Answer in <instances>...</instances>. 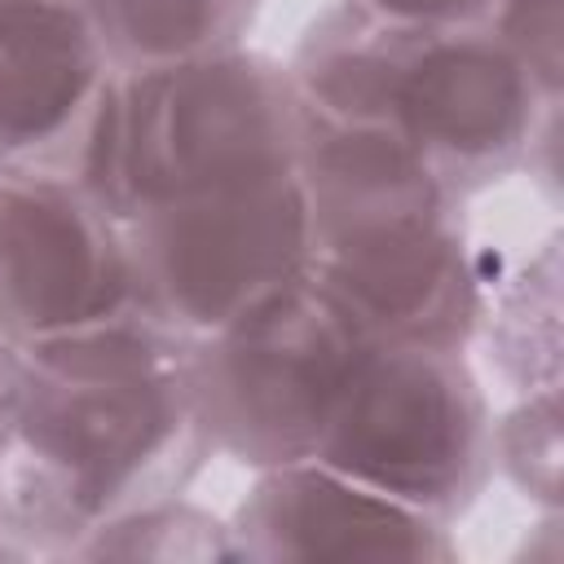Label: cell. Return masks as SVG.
Instances as JSON below:
<instances>
[{
    "label": "cell",
    "mask_w": 564,
    "mask_h": 564,
    "mask_svg": "<svg viewBox=\"0 0 564 564\" xmlns=\"http://www.w3.org/2000/svg\"><path fill=\"white\" fill-rule=\"evenodd\" d=\"M308 278L379 344L467 348L485 273L458 198L383 119L300 101Z\"/></svg>",
    "instance_id": "obj_2"
},
{
    "label": "cell",
    "mask_w": 564,
    "mask_h": 564,
    "mask_svg": "<svg viewBox=\"0 0 564 564\" xmlns=\"http://www.w3.org/2000/svg\"><path fill=\"white\" fill-rule=\"evenodd\" d=\"M13 379H18V348H9L0 339V419H4V405H9V392H13Z\"/></svg>",
    "instance_id": "obj_16"
},
{
    "label": "cell",
    "mask_w": 564,
    "mask_h": 564,
    "mask_svg": "<svg viewBox=\"0 0 564 564\" xmlns=\"http://www.w3.org/2000/svg\"><path fill=\"white\" fill-rule=\"evenodd\" d=\"M388 22H405V26H463V22H480L485 0H352Z\"/></svg>",
    "instance_id": "obj_15"
},
{
    "label": "cell",
    "mask_w": 564,
    "mask_h": 564,
    "mask_svg": "<svg viewBox=\"0 0 564 564\" xmlns=\"http://www.w3.org/2000/svg\"><path fill=\"white\" fill-rule=\"evenodd\" d=\"M141 308L194 344L308 273V207L300 172L128 216Z\"/></svg>",
    "instance_id": "obj_7"
},
{
    "label": "cell",
    "mask_w": 564,
    "mask_h": 564,
    "mask_svg": "<svg viewBox=\"0 0 564 564\" xmlns=\"http://www.w3.org/2000/svg\"><path fill=\"white\" fill-rule=\"evenodd\" d=\"M0 555H22V551H18L13 542H4V538H0Z\"/></svg>",
    "instance_id": "obj_17"
},
{
    "label": "cell",
    "mask_w": 564,
    "mask_h": 564,
    "mask_svg": "<svg viewBox=\"0 0 564 564\" xmlns=\"http://www.w3.org/2000/svg\"><path fill=\"white\" fill-rule=\"evenodd\" d=\"M313 458L449 529L494 476V414L458 348L375 344Z\"/></svg>",
    "instance_id": "obj_6"
},
{
    "label": "cell",
    "mask_w": 564,
    "mask_h": 564,
    "mask_svg": "<svg viewBox=\"0 0 564 564\" xmlns=\"http://www.w3.org/2000/svg\"><path fill=\"white\" fill-rule=\"evenodd\" d=\"M115 75L93 0H0V167L75 176Z\"/></svg>",
    "instance_id": "obj_9"
},
{
    "label": "cell",
    "mask_w": 564,
    "mask_h": 564,
    "mask_svg": "<svg viewBox=\"0 0 564 564\" xmlns=\"http://www.w3.org/2000/svg\"><path fill=\"white\" fill-rule=\"evenodd\" d=\"M70 560H238L234 529L181 498L132 511L70 551Z\"/></svg>",
    "instance_id": "obj_12"
},
{
    "label": "cell",
    "mask_w": 564,
    "mask_h": 564,
    "mask_svg": "<svg viewBox=\"0 0 564 564\" xmlns=\"http://www.w3.org/2000/svg\"><path fill=\"white\" fill-rule=\"evenodd\" d=\"M189 344L150 313L18 352L0 419V538L66 555L181 498L216 454L185 379Z\"/></svg>",
    "instance_id": "obj_1"
},
{
    "label": "cell",
    "mask_w": 564,
    "mask_h": 564,
    "mask_svg": "<svg viewBox=\"0 0 564 564\" xmlns=\"http://www.w3.org/2000/svg\"><path fill=\"white\" fill-rule=\"evenodd\" d=\"M286 70L304 106L392 123L458 198L533 163L560 110L480 22L405 26L352 0L304 26Z\"/></svg>",
    "instance_id": "obj_3"
},
{
    "label": "cell",
    "mask_w": 564,
    "mask_h": 564,
    "mask_svg": "<svg viewBox=\"0 0 564 564\" xmlns=\"http://www.w3.org/2000/svg\"><path fill=\"white\" fill-rule=\"evenodd\" d=\"M238 560H405L449 564L458 546L423 511L317 463L264 467L234 520Z\"/></svg>",
    "instance_id": "obj_10"
},
{
    "label": "cell",
    "mask_w": 564,
    "mask_h": 564,
    "mask_svg": "<svg viewBox=\"0 0 564 564\" xmlns=\"http://www.w3.org/2000/svg\"><path fill=\"white\" fill-rule=\"evenodd\" d=\"M137 313L128 220L70 176L0 167V339L26 352Z\"/></svg>",
    "instance_id": "obj_8"
},
{
    "label": "cell",
    "mask_w": 564,
    "mask_h": 564,
    "mask_svg": "<svg viewBox=\"0 0 564 564\" xmlns=\"http://www.w3.org/2000/svg\"><path fill=\"white\" fill-rule=\"evenodd\" d=\"M300 172V97L286 62L256 48L119 70L79 185L123 220L150 203Z\"/></svg>",
    "instance_id": "obj_4"
},
{
    "label": "cell",
    "mask_w": 564,
    "mask_h": 564,
    "mask_svg": "<svg viewBox=\"0 0 564 564\" xmlns=\"http://www.w3.org/2000/svg\"><path fill=\"white\" fill-rule=\"evenodd\" d=\"M560 392L538 388L524 392L520 405H511L494 423V467H502L516 489L529 498L546 502L551 511L560 507Z\"/></svg>",
    "instance_id": "obj_13"
},
{
    "label": "cell",
    "mask_w": 564,
    "mask_h": 564,
    "mask_svg": "<svg viewBox=\"0 0 564 564\" xmlns=\"http://www.w3.org/2000/svg\"><path fill=\"white\" fill-rule=\"evenodd\" d=\"M379 339L308 273L185 352L216 454L256 471L313 458Z\"/></svg>",
    "instance_id": "obj_5"
},
{
    "label": "cell",
    "mask_w": 564,
    "mask_h": 564,
    "mask_svg": "<svg viewBox=\"0 0 564 564\" xmlns=\"http://www.w3.org/2000/svg\"><path fill=\"white\" fill-rule=\"evenodd\" d=\"M115 70H154L247 44L264 0H93Z\"/></svg>",
    "instance_id": "obj_11"
},
{
    "label": "cell",
    "mask_w": 564,
    "mask_h": 564,
    "mask_svg": "<svg viewBox=\"0 0 564 564\" xmlns=\"http://www.w3.org/2000/svg\"><path fill=\"white\" fill-rule=\"evenodd\" d=\"M480 26L498 35L533 75L546 101L564 88V0H485Z\"/></svg>",
    "instance_id": "obj_14"
}]
</instances>
